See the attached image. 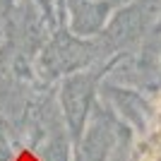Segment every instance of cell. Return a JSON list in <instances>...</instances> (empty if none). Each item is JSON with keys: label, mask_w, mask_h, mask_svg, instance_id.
I'll use <instances>...</instances> for the list:
<instances>
[{"label": "cell", "mask_w": 161, "mask_h": 161, "mask_svg": "<svg viewBox=\"0 0 161 161\" xmlns=\"http://www.w3.org/2000/svg\"><path fill=\"white\" fill-rule=\"evenodd\" d=\"M156 10H159L156 0H135L113 10V17H108V22L96 36L103 51L108 55H125L135 51L152 31V19Z\"/></svg>", "instance_id": "obj_1"}, {"label": "cell", "mask_w": 161, "mask_h": 161, "mask_svg": "<svg viewBox=\"0 0 161 161\" xmlns=\"http://www.w3.org/2000/svg\"><path fill=\"white\" fill-rule=\"evenodd\" d=\"M36 55H41V63L48 65L53 72H67L75 67L89 65L99 55H108V53L103 51L96 36L84 39V36H75L65 27H55Z\"/></svg>", "instance_id": "obj_2"}, {"label": "cell", "mask_w": 161, "mask_h": 161, "mask_svg": "<svg viewBox=\"0 0 161 161\" xmlns=\"http://www.w3.org/2000/svg\"><path fill=\"white\" fill-rule=\"evenodd\" d=\"M63 7H67L70 12V22H67V31H72L75 36H99L103 24L108 22L111 12H113L115 3L113 0H63ZM60 7V17H63Z\"/></svg>", "instance_id": "obj_3"}, {"label": "cell", "mask_w": 161, "mask_h": 161, "mask_svg": "<svg viewBox=\"0 0 161 161\" xmlns=\"http://www.w3.org/2000/svg\"><path fill=\"white\" fill-rule=\"evenodd\" d=\"M34 7H39L41 14L46 17L53 27H58V14H55V0H29Z\"/></svg>", "instance_id": "obj_4"}, {"label": "cell", "mask_w": 161, "mask_h": 161, "mask_svg": "<svg viewBox=\"0 0 161 161\" xmlns=\"http://www.w3.org/2000/svg\"><path fill=\"white\" fill-rule=\"evenodd\" d=\"M144 161H161V120H159V128H156V132H154L152 147L144 152Z\"/></svg>", "instance_id": "obj_5"}, {"label": "cell", "mask_w": 161, "mask_h": 161, "mask_svg": "<svg viewBox=\"0 0 161 161\" xmlns=\"http://www.w3.org/2000/svg\"><path fill=\"white\" fill-rule=\"evenodd\" d=\"M156 24H152V34H154V36H161V10L159 12H156Z\"/></svg>", "instance_id": "obj_6"}, {"label": "cell", "mask_w": 161, "mask_h": 161, "mask_svg": "<svg viewBox=\"0 0 161 161\" xmlns=\"http://www.w3.org/2000/svg\"><path fill=\"white\" fill-rule=\"evenodd\" d=\"M159 55H161V48H159Z\"/></svg>", "instance_id": "obj_7"}]
</instances>
